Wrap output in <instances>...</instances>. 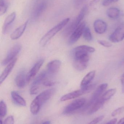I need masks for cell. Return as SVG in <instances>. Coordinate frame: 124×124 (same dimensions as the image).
Masks as SVG:
<instances>
[{
	"instance_id": "31",
	"label": "cell",
	"mask_w": 124,
	"mask_h": 124,
	"mask_svg": "<svg viewBox=\"0 0 124 124\" xmlns=\"http://www.w3.org/2000/svg\"><path fill=\"white\" fill-rule=\"evenodd\" d=\"M14 118L12 116H8L4 120L3 124H14Z\"/></svg>"
},
{
	"instance_id": "26",
	"label": "cell",
	"mask_w": 124,
	"mask_h": 124,
	"mask_svg": "<svg viewBox=\"0 0 124 124\" xmlns=\"http://www.w3.org/2000/svg\"><path fill=\"white\" fill-rule=\"evenodd\" d=\"M8 7V3L7 0H0V15L4 14Z\"/></svg>"
},
{
	"instance_id": "25",
	"label": "cell",
	"mask_w": 124,
	"mask_h": 124,
	"mask_svg": "<svg viewBox=\"0 0 124 124\" xmlns=\"http://www.w3.org/2000/svg\"><path fill=\"white\" fill-rule=\"evenodd\" d=\"M82 35L84 40L88 42L91 41L93 39L91 30L89 27L86 26L84 28Z\"/></svg>"
},
{
	"instance_id": "6",
	"label": "cell",
	"mask_w": 124,
	"mask_h": 124,
	"mask_svg": "<svg viewBox=\"0 0 124 124\" xmlns=\"http://www.w3.org/2000/svg\"><path fill=\"white\" fill-rule=\"evenodd\" d=\"M108 85L107 83H103L98 86L91 98L90 101L84 108L85 110L90 108L93 104L100 97L103 93L107 88Z\"/></svg>"
},
{
	"instance_id": "10",
	"label": "cell",
	"mask_w": 124,
	"mask_h": 124,
	"mask_svg": "<svg viewBox=\"0 0 124 124\" xmlns=\"http://www.w3.org/2000/svg\"><path fill=\"white\" fill-rule=\"evenodd\" d=\"M21 49L22 46L20 44H16L8 52L6 57L2 62L1 64L3 66L6 65L14 59L15 57L21 51Z\"/></svg>"
},
{
	"instance_id": "7",
	"label": "cell",
	"mask_w": 124,
	"mask_h": 124,
	"mask_svg": "<svg viewBox=\"0 0 124 124\" xmlns=\"http://www.w3.org/2000/svg\"><path fill=\"white\" fill-rule=\"evenodd\" d=\"M86 102V100L84 98L75 100L65 107L63 113L64 114H70L83 107Z\"/></svg>"
},
{
	"instance_id": "9",
	"label": "cell",
	"mask_w": 124,
	"mask_h": 124,
	"mask_svg": "<svg viewBox=\"0 0 124 124\" xmlns=\"http://www.w3.org/2000/svg\"><path fill=\"white\" fill-rule=\"evenodd\" d=\"M86 26V23L84 22H82L78 26L70 36L68 41L69 45L73 44L78 41L83 35L84 29Z\"/></svg>"
},
{
	"instance_id": "2",
	"label": "cell",
	"mask_w": 124,
	"mask_h": 124,
	"mask_svg": "<svg viewBox=\"0 0 124 124\" xmlns=\"http://www.w3.org/2000/svg\"><path fill=\"white\" fill-rule=\"evenodd\" d=\"M87 10L88 7L87 5H85L82 7L78 16L68 25L64 30L63 32L64 36L67 37L71 35L81 23L82 21L84 18Z\"/></svg>"
},
{
	"instance_id": "18",
	"label": "cell",
	"mask_w": 124,
	"mask_h": 124,
	"mask_svg": "<svg viewBox=\"0 0 124 124\" xmlns=\"http://www.w3.org/2000/svg\"><path fill=\"white\" fill-rule=\"evenodd\" d=\"M96 71H90L83 78L81 84V89H83L89 85L90 82L94 79L96 74Z\"/></svg>"
},
{
	"instance_id": "22",
	"label": "cell",
	"mask_w": 124,
	"mask_h": 124,
	"mask_svg": "<svg viewBox=\"0 0 124 124\" xmlns=\"http://www.w3.org/2000/svg\"><path fill=\"white\" fill-rule=\"evenodd\" d=\"M108 16L111 19H116L119 17L121 14L120 10L116 7H111L107 10L106 12Z\"/></svg>"
},
{
	"instance_id": "20",
	"label": "cell",
	"mask_w": 124,
	"mask_h": 124,
	"mask_svg": "<svg viewBox=\"0 0 124 124\" xmlns=\"http://www.w3.org/2000/svg\"><path fill=\"white\" fill-rule=\"evenodd\" d=\"M11 97L13 102L17 105L22 106H26L25 101L17 92L12 91L11 92Z\"/></svg>"
},
{
	"instance_id": "21",
	"label": "cell",
	"mask_w": 124,
	"mask_h": 124,
	"mask_svg": "<svg viewBox=\"0 0 124 124\" xmlns=\"http://www.w3.org/2000/svg\"><path fill=\"white\" fill-rule=\"evenodd\" d=\"M105 102L101 98H100L90 108L88 114L91 115L98 111L103 106Z\"/></svg>"
},
{
	"instance_id": "3",
	"label": "cell",
	"mask_w": 124,
	"mask_h": 124,
	"mask_svg": "<svg viewBox=\"0 0 124 124\" xmlns=\"http://www.w3.org/2000/svg\"><path fill=\"white\" fill-rule=\"evenodd\" d=\"M69 21L70 18H66L49 31L41 39L40 45L42 46H44L52 37L67 25Z\"/></svg>"
},
{
	"instance_id": "12",
	"label": "cell",
	"mask_w": 124,
	"mask_h": 124,
	"mask_svg": "<svg viewBox=\"0 0 124 124\" xmlns=\"http://www.w3.org/2000/svg\"><path fill=\"white\" fill-rule=\"evenodd\" d=\"M44 60L41 59L36 63L33 66V68L31 69L30 71L26 75V82H30L31 80L33 79L36 75L38 72L41 67L44 63Z\"/></svg>"
},
{
	"instance_id": "14",
	"label": "cell",
	"mask_w": 124,
	"mask_h": 124,
	"mask_svg": "<svg viewBox=\"0 0 124 124\" xmlns=\"http://www.w3.org/2000/svg\"><path fill=\"white\" fill-rule=\"evenodd\" d=\"M94 28L96 33L99 34H103L107 31V24L102 20H97L94 22Z\"/></svg>"
},
{
	"instance_id": "15",
	"label": "cell",
	"mask_w": 124,
	"mask_h": 124,
	"mask_svg": "<svg viewBox=\"0 0 124 124\" xmlns=\"http://www.w3.org/2000/svg\"><path fill=\"white\" fill-rule=\"evenodd\" d=\"M26 77L25 70L24 69L21 70L18 73L15 81L16 85L19 88H22L25 86L26 82Z\"/></svg>"
},
{
	"instance_id": "24",
	"label": "cell",
	"mask_w": 124,
	"mask_h": 124,
	"mask_svg": "<svg viewBox=\"0 0 124 124\" xmlns=\"http://www.w3.org/2000/svg\"><path fill=\"white\" fill-rule=\"evenodd\" d=\"M116 89H111L104 93L100 98L104 101L106 102L111 98L116 93Z\"/></svg>"
},
{
	"instance_id": "11",
	"label": "cell",
	"mask_w": 124,
	"mask_h": 124,
	"mask_svg": "<svg viewBox=\"0 0 124 124\" xmlns=\"http://www.w3.org/2000/svg\"><path fill=\"white\" fill-rule=\"evenodd\" d=\"M16 17V13L13 12L8 15L4 20L2 28V32L4 34L8 33Z\"/></svg>"
},
{
	"instance_id": "19",
	"label": "cell",
	"mask_w": 124,
	"mask_h": 124,
	"mask_svg": "<svg viewBox=\"0 0 124 124\" xmlns=\"http://www.w3.org/2000/svg\"><path fill=\"white\" fill-rule=\"evenodd\" d=\"M28 21H26L25 23L17 28L13 33L11 34L10 38L12 40H17L21 37L25 32L27 25Z\"/></svg>"
},
{
	"instance_id": "5",
	"label": "cell",
	"mask_w": 124,
	"mask_h": 124,
	"mask_svg": "<svg viewBox=\"0 0 124 124\" xmlns=\"http://www.w3.org/2000/svg\"><path fill=\"white\" fill-rule=\"evenodd\" d=\"M48 71H43L35 79L30 89V93L31 95L37 94L40 89L41 85L47 80L48 77Z\"/></svg>"
},
{
	"instance_id": "4",
	"label": "cell",
	"mask_w": 124,
	"mask_h": 124,
	"mask_svg": "<svg viewBox=\"0 0 124 124\" xmlns=\"http://www.w3.org/2000/svg\"><path fill=\"white\" fill-rule=\"evenodd\" d=\"M49 0H34L32 16L33 19L39 17L48 7Z\"/></svg>"
},
{
	"instance_id": "38",
	"label": "cell",
	"mask_w": 124,
	"mask_h": 124,
	"mask_svg": "<svg viewBox=\"0 0 124 124\" xmlns=\"http://www.w3.org/2000/svg\"><path fill=\"white\" fill-rule=\"evenodd\" d=\"M116 124H124V117L121 119Z\"/></svg>"
},
{
	"instance_id": "16",
	"label": "cell",
	"mask_w": 124,
	"mask_h": 124,
	"mask_svg": "<svg viewBox=\"0 0 124 124\" xmlns=\"http://www.w3.org/2000/svg\"><path fill=\"white\" fill-rule=\"evenodd\" d=\"M17 61V59H15L10 63H9L6 67L5 68V69L3 71V73L1 75L0 77V83L1 85L3 82L5 80L9 73H11L13 68L15 65Z\"/></svg>"
},
{
	"instance_id": "39",
	"label": "cell",
	"mask_w": 124,
	"mask_h": 124,
	"mask_svg": "<svg viewBox=\"0 0 124 124\" xmlns=\"http://www.w3.org/2000/svg\"><path fill=\"white\" fill-rule=\"evenodd\" d=\"M51 122L50 121H45L44 122H43L42 123V124H51Z\"/></svg>"
},
{
	"instance_id": "30",
	"label": "cell",
	"mask_w": 124,
	"mask_h": 124,
	"mask_svg": "<svg viewBox=\"0 0 124 124\" xmlns=\"http://www.w3.org/2000/svg\"><path fill=\"white\" fill-rule=\"evenodd\" d=\"M124 111V107H120V108L116 109L112 112L111 113V116H116L121 113Z\"/></svg>"
},
{
	"instance_id": "23",
	"label": "cell",
	"mask_w": 124,
	"mask_h": 124,
	"mask_svg": "<svg viewBox=\"0 0 124 124\" xmlns=\"http://www.w3.org/2000/svg\"><path fill=\"white\" fill-rule=\"evenodd\" d=\"M88 63V62L74 60L73 65L75 69L77 70L82 71L84 70L87 68Z\"/></svg>"
},
{
	"instance_id": "28",
	"label": "cell",
	"mask_w": 124,
	"mask_h": 124,
	"mask_svg": "<svg viewBox=\"0 0 124 124\" xmlns=\"http://www.w3.org/2000/svg\"><path fill=\"white\" fill-rule=\"evenodd\" d=\"M98 43L100 44L102 46H104L105 47H111L112 46V44L110 42H108V41H106V40H99L98 41Z\"/></svg>"
},
{
	"instance_id": "29",
	"label": "cell",
	"mask_w": 124,
	"mask_h": 124,
	"mask_svg": "<svg viewBox=\"0 0 124 124\" xmlns=\"http://www.w3.org/2000/svg\"><path fill=\"white\" fill-rule=\"evenodd\" d=\"M86 0H74V5L75 8L78 9L81 7Z\"/></svg>"
},
{
	"instance_id": "33",
	"label": "cell",
	"mask_w": 124,
	"mask_h": 124,
	"mask_svg": "<svg viewBox=\"0 0 124 124\" xmlns=\"http://www.w3.org/2000/svg\"><path fill=\"white\" fill-rule=\"evenodd\" d=\"M119 0H103L102 4L104 6H107L113 3H116Z\"/></svg>"
},
{
	"instance_id": "37",
	"label": "cell",
	"mask_w": 124,
	"mask_h": 124,
	"mask_svg": "<svg viewBox=\"0 0 124 124\" xmlns=\"http://www.w3.org/2000/svg\"><path fill=\"white\" fill-rule=\"evenodd\" d=\"M100 0H92V1H91L90 2V5L91 6H92V5H95Z\"/></svg>"
},
{
	"instance_id": "27",
	"label": "cell",
	"mask_w": 124,
	"mask_h": 124,
	"mask_svg": "<svg viewBox=\"0 0 124 124\" xmlns=\"http://www.w3.org/2000/svg\"><path fill=\"white\" fill-rule=\"evenodd\" d=\"M7 113V107L6 103L3 101L0 102V116L3 118L6 116Z\"/></svg>"
},
{
	"instance_id": "1",
	"label": "cell",
	"mask_w": 124,
	"mask_h": 124,
	"mask_svg": "<svg viewBox=\"0 0 124 124\" xmlns=\"http://www.w3.org/2000/svg\"><path fill=\"white\" fill-rule=\"evenodd\" d=\"M55 91L54 89L47 90L36 96L31 104L30 109L31 113L33 115L37 114L41 106L51 97Z\"/></svg>"
},
{
	"instance_id": "36",
	"label": "cell",
	"mask_w": 124,
	"mask_h": 124,
	"mask_svg": "<svg viewBox=\"0 0 124 124\" xmlns=\"http://www.w3.org/2000/svg\"><path fill=\"white\" fill-rule=\"evenodd\" d=\"M117 119L116 118H114L111 119L110 121H108L107 123L105 124H116L117 123Z\"/></svg>"
},
{
	"instance_id": "35",
	"label": "cell",
	"mask_w": 124,
	"mask_h": 124,
	"mask_svg": "<svg viewBox=\"0 0 124 124\" xmlns=\"http://www.w3.org/2000/svg\"><path fill=\"white\" fill-rule=\"evenodd\" d=\"M121 81L122 85V91L123 93H124V73L122 76Z\"/></svg>"
},
{
	"instance_id": "34",
	"label": "cell",
	"mask_w": 124,
	"mask_h": 124,
	"mask_svg": "<svg viewBox=\"0 0 124 124\" xmlns=\"http://www.w3.org/2000/svg\"><path fill=\"white\" fill-rule=\"evenodd\" d=\"M55 82H54L52 81L49 80H46L43 83V85L46 86H53L55 84Z\"/></svg>"
},
{
	"instance_id": "8",
	"label": "cell",
	"mask_w": 124,
	"mask_h": 124,
	"mask_svg": "<svg viewBox=\"0 0 124 124\" xmlns=\"http://www.w3.org/2000/svg\"><path fill=\"white\" fill-rule=\"evenodd\" d=\"M109 39L113 43H119L124 39V23H122L110 36Z\"/></svg>"
},
{
	"instance_id": "17",
	"label": "cell",
	"mask_w": 124,
	"mask_h": 124,
	"mask_svg": "<svg viewBox=\"0 0 124 124\" xmlns=\"http://www.w3.org/2000/svg\"><path fill=\"white\" fill-rule=\"evenodd\" d=\"M61 62L59 60H54L49 62L47 65V70L49 73L55 74L59 71Z\"/></svg>"
},
{
	"instance_id": "32",
	"label": "cell",
	"mask_w": 124,
	"mask_h": 124,
	"mask_svg": "<svg viewBox=\"0 0 124 124\" xmlns=\"http://www.w3.org/2000/svg\"><path fill=\"white\" fill-rule=\"evenodd\" d=\"M104 118L103 116H100L98 117H97L95 118L93 120L87 124H97L99 123L100 122L102 121Z\"/></svg>"
},
{
	"instance_id": "13",
	"label": "cell",
	"mask_w": 124,
	"mask_h": 124,
	"mask_svg": "<svg viewBox=\"0 0 124 124\" xmlns=\"http://www.w3.org/2000/svg\"><path fill=\"white\" fill-rule=\"evenodd\" d=\"M87 93H88L86 91L81 89L78 90L73 91L63 95L60 98V101H65L71 99H74Z\"/></svg>"
}]
</instances>
